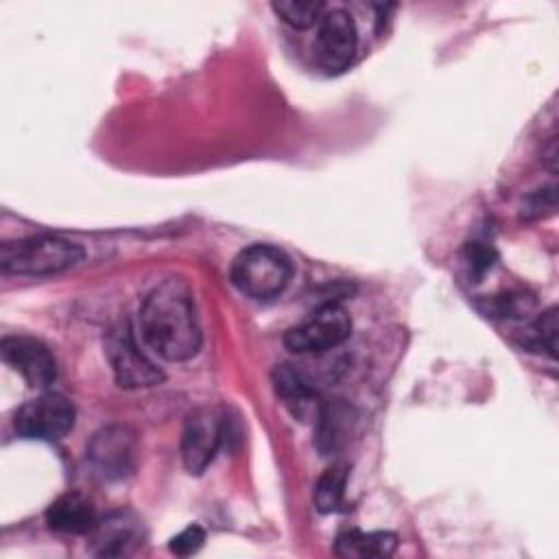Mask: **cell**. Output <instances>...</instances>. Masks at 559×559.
<instances>
[{
    "label": "cell",
    "mask_w": 559,
    "mask_h": 559,
    "mask_svg": "<svg viewBox=\"0 0 559 559\" xmlns=\"http://www.w3.org/2000/svg\"><path fill=\"white\" fill-rule=\"evenodd\" d=\"M144 341L168 360H188L199 352L201 330L188 284L179 277L159 282L140 308Z\"/></svg>",
    "instance_id": "1"
},
{
    "label": "cell",
    "mask_w": 559,
    "mask_h": 559,
    "mask_svg": "<svg viewBox=\"0 0 559 559\" xmlns=\"http://www.w3.org/2000/svg\"><path fill=\"white\" fill-rule=\"evenodd\" d=\"M290 275L288 255L271 245H251L231 262L234 286L258 301L277 297L288 286Z\"/></svg>",
    "instance_id": "2"
},
{
    "label": "cell",
    "mask_w": 559,
    "mask_h": 559,
    "mask_svg": "<svg viewBox=\"0 0 559 559\" xmlns=\"http://www.w3.org/2000/svg\"><path fill=\"white\" fill-rule=\"evenodd\" d=\"M85 251L59 236H35L2 245V269L15 275H52L76 266Z\"/></svg>",
    "instance_id": "3"
},
{
    "label": "cell",
    "mask_w": 559,
    "mask_h": 559,
    "mask_svg": "<svg viewBox=\"0 0 559 559\" xmlns=\"http://www.w3.org/2000/svg\"><path fill=\"white\" fill-rule=\"evenodd\" d=\"M352 332V319L347 310L334 301L319 306L308 319L290 328L284 343L297 354H325L338 347Z\"/></svg>",
    "instance_id": "4"
},
{
    "label": "cell",
    "mask_w": 559,
    "mask_h": 559,
    "mask_svg": "<svg viewBox=\"0 0 559 559\" xmlns=\"http://www.w3.org/2000/svg\"><path fill=\"white\" fill-rule=\"evenodd\" d=\"M13 424L15 430L26 439L59 441L74 426V406L59 393H44L22 404Z\"/></svg>",
    "instance_id": "5"
},
{
    "label": "cell",
    "mask_w": 559,
    "mask_h": 559,
    "mask_svg": "<svg viewBox=\"0 0 559 559\" xmlns=\"http://www.w3.org/2000/svg\"><path fill=\"white\" fill-rule=\"evenodd\" d=\"M135 459H138L135 432L120 424L100 428L87 445V461L92 469L105 480H118L131 474L135 467Z\"/></svg>",
    "instance_id": "6"
},
{
    "label": "cell",
    "mask_w": 559,
    "mask_h": 559,
    "mask_svg": "<svg viewBox=\"0 0 559 559\" xmlns=\"http://www.w3.org/2000/svg\"><path fill=\"white\" fill-rule=\"evenodd\" d=\"M225 439V417L214 408H197L186 417L181 432V459L188 472L201 474Z\"/></svg>",
    "instance_id": "7"
},
{
    "label": "cell",
    "mask_w": 559,
    "mask_h": 559,
    "mask_svg": "<svg viewBox=\"0 0 559 559\" xmlns=\"http://www.w3.org/2000/svg\"><path fill=\"white\" fill-rule=\"evenodd\" d=\"M105 352L111 362L116 382L124 389H140L153 386L162 382V371L140 352L131 328H116L107 334Z\"/></svg>",
    "instance_id": "8"
},
{
    "label": "cell",
    "mask_w": 559,
    "mask_h": 559,
    "mask_svg": "<svg viewBox=\"0 0 559 559\" xmlns=\"http://www.w3.org/2000/svg\"><path fill=\"white\" fill-rule=\"evenodd\" d=\"M356 26L349 13L334 9L321 15L314 37V59L325 72L345 70L356 52Z\"/></svg>",
    "instance_id": "9"
},
{
    "label": "cell",
    "mask_w": 559,
    "mask_h": 559,
    "mask_svg": "<svg viewBox=\"0 0 559 559\" xmlns=\"http://www.w3.org/2000/svg\"><path fill=\"white\" fill-rule=\"evenodd\" d=\"M4 362L17 371L28 386L46 389L57 378V365L46 345L28 336H7L0 345Z\"/></svg>",
    "instance_id": "10"
},
{
    "label": "cell",
    "mask_w": 559,
    "mask_h": 559,
    "mask_svg": "<svg viewBox=\"0 0 559 559\" xmlns=\"http://www.w3.org/2000/svg\"><path fill=\"white\" fill-rule=\"evenodd\" d=\"M144 528L135 513L111 511L103 520H96L92 528L94 552L100 557H124L142 546Z\"/></svg>",
    "instance_id": "11"
},
{
    "label": "cell",
    "mask_w": 559,
    "mask_h": 559,
    "mask_svg": "<svg viewBox=\"0 0 559 559\" xmlns=\"http://www.w3.org/2000/svg\"><path fill=\"white\" fill-rule=\"evenodd\" d=\"M273 384L282 402L295 417L317 419L321 408L317 384L310 373H306L299 365H277L273 371Z\"/></svg>",
    "instance_id": "12"
},
{
    "label": "cell",
    "mask_w": 559,
    "mask_h": 559,
    "mask_svg": "<svg viewBox=\"0 0 559 559\" xmlns=\"http://www.w3.org/2000/svg\"><path fill=\"white\" fill-rule=\"evenodd\" d=\"M96 520L92 502L81 493L59 496L46 511V524L59 533H92Z\"/></svg>",
    "instance_id": "13"
},
{
    "label": "cell",
    "mask_w": 559,
    "mask_h": 559,
    "mask_svg": "<svg viewBox=\"0 0 559 559\" xmlns=\"http://www.w3.org/2000/svg\"><path fill=\"white\" fill-rule=\"evenodd\" d=\"M397 548V537L386 531H345L336 539V552L343 557H389Z\"/></svg>",
    "instance_id": "14"
},
{
    "label": "cell",
    "mask_w": 559,
    "mask_h": 559,
    "mask_svg": "<svg viewBox=\"0 0 559 559\" xmlns=\"http://www.w3.org/2000/svg\"><path fill=\"white\" fill-rule=\"evenodd\" d=\"M352 426V417H349V406L343 404L341 400L321 404L319 415H317V445L323 454L334 452L343 439L345 432Z\"/></svg>",
    "instance_id": "15"
},
{
    "label": "cell",
    "mask_w": 559,
    "mask_h": 559,
    "mask_svg": "<svg viewBox=\"0 0 559 559\" xmlns=\"http://www.w3.org/2000/svg\"><path fill=\"white\" fill-rule=\"evenodd\" d=\"M345 483H347V469L343 465H332L321 474L314 487V502L321 513H334L343 509Z\"/></svg>",
    "instance_id": "16"
},
{
    "label": "cell",
    "mask_w": 559,
    "mask_h": 559,
    "mask_svg": "<svg viewBox=\"0 0 559 559\" xmlns=\"http://www.w3.org/2000/svg\"><path fill=\"white\" fill-rule=\"evenodd\" d=\"M273 11L293 28H308L312 24H319L325 4L314 0H282L273 2Z\"/></svg>",
    "instance_id": "17"
},
{
    "label": "cell",
    "mask_w": 559,
    "mask_h": 559,
    "mask_svg": "<svg viewBox=\"0 0 559 559\" xmlns=\"http://www.w3.org/2000/svg\"><path fill=\"white\" fill-rule=\"evenodd\" d=\"M496 258H498L496 249L487 242L474 240V242H467L463 249V262H465L469 275H474V277L485 275L496 264Z\"/></svg>",
    "instance_id": "18"
},
{
    "label": "cell",
    "mask_w": 559,
    "mask_h": 559,
    "mask_svg": "<svg viewBox=\"0 0 559 559\" xmlns=\"http://www.w3.org/2000/svg\"><path fill=\"white\" fill-rule=\"evenodd\" d=\"M533 341L544 347L552 358L557 354V308H548L531 328Z\"/></svg>",
    "instance_id": "19"
},
{
    "label": "cell",
    "mask_w": 559,
    "mask_h": 559,
    "mask_svg": "<svg viewBox=\"0 0 559 559\" xmlns=\"http://www.w3.org/2000/svg\"><path fill=\"white\" fill-rule=\"evenodd\" d=\"M205 542V533L201 526L197 524H190L188 528H183L181 533H177L173 539H170V550L175 555H181V557H188L192 552H197Z\"/></svg>",
    "instance_id": "20"
}]
</instances>
